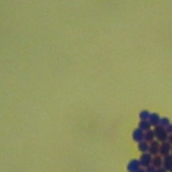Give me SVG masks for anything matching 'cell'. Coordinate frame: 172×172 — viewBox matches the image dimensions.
Segmentation results:
<instances>
[{
    "label": "cell",
    "instance_id": "obj_1",
    "mask_svg": "<svg viewBox=\"0 0 172 172\" xmlns=\"http://www.w3.org/2000/svg\"><path fill=\"white\" fill-rule=\"evenodd\" d=\"M153 131H154L157 140L159 141L160 143H164V142L168 141V138H169L170 134L168 133V132H167L165 127L158 125L154 127Z\"/></svg>",
    "mask_w": 172,
    "mask_h": 172
},
{
    "label": "cell",
    "instance_id": "obj_2",
    "mask_svg": "<svg viewBox=\"0 0 172 172\" xmlns=\"http://www.w3.org/2000/svg\"><path fill=\"white\" fill-rule=\"evenodd\" d=\"M172 150V145L171 143H169L168 141L161 143V146H160V152H159V155L162 156L163 157L166 156L171 155Z\"/></svg>",
    "mask_w": 172,
    "mask_h": 172
},
{
    "label": "cell",
    "instance_id": "obj_3",
    "mask_svg": "<svg viewBox=\"0 0 172 172\" xmlns=\"http://www.w3.org/2000/svg\"><path fill=\"white\" fill-rule=\"evenodd\" d=\"M160 146H161V144H160L159 141L154 140L152 141V142H151V143L149 144V150H148V152H149L152 157L159 155Z\"/></svg>",
    "mask_w": 172,
    "mask_h": 172
},
{
    "label": "cell",
    "instance_id": "obj_4",
    "mask_svg": "<svg viewBox=\"0 0 172 172\" xmlns=\"http://www.w3.org/2000/svg\"><path fill=\"white\" fill-rule=\"evenodd\" d=\"M152 156L149 153V152H145L143 153L141 155L140 158V162L142 167H144L145 169L151 166L152 165Z\"/></svg>",
    "mask_w": 172,
    "mask_h": 172
},
{
    "label": "cell",
    "instance_id": "obj_5",
    "mask_svg": "<svg viewBox=\"0 0 172 172\" xmlns=\"http://www.w3.org/2000/svg\"><path fill=\"white\" fill-rule=\"evenodd\" d=\"M141 164L140 160L133 159L130 161V163L127 165V171L128 172H137L141 169Z\"/></svg>",
    "mask_w": 172,
    "mask_h": 172
},
{
    "label": "cell",
    "instance_id": "obj_6",
    "mask_svg": "<svg viewBox=\"0 0 172 172\" xmlns=\"http://www.w3.org/2000/svg\"><path fill=\"white\" fill-rule=\"evenodd\" d=\"M144 134H145L144 131L140 130V128H137L133 133V139L134 141L140 143L142 141H144Z\"/></svg>",
    "mask_w": 172,
    "mask_h": 172
},
{
    "label": "cell",
    "instance_id": "obj_7",
    "mask_svg": "<svg viewBox=\"0 0 172 172\" xmlns=\"http://www.w3.org/2000/svg\"><path fill=\"white\" fill-rule=\"evenodd\" d=\"M163 167L167 171H172V156L164 157H163Z\"/></svg>",
    "mask_w": 172,
    "mask_h": 172
},
{
    "label": "cell",
    "instance_id": "obj_8",
    "mask_svg": "<svg viewBox=\"0 0 172 172\" xmlns=\"http://www.w3.org/2000/svg\"><path fill=\"white\" fill-rule=\"evenodd\" d=\"M152 165L153 167H155L156 169L163 167V157L160 156V155H157V156L152 157Z\"/></svg>",
    "mask_w": 172,
    "mask_h": 172
},
{
    "label": "cell",
    "instance_id": "obj_9",
    "mask_svg": "<svg viewBox=\"0 0 172 172\" xmlns=\"http://www.w3.org/2000/svg\"><path fill=\"white\" fill-rule=\"evenodd\" d=\"M155 133L153 130H148L146 132H145L144 134V141L147 142L148 144H150L151 142L155 140Z\"/></svg>",
    "mask_w": 172,
    "mask_h": 172
},
{
    "label": "cell",
    "instance_id": "obj_10",
    "mask_svg": "<svg viewBox=\"0 0 172 172\" xmlns=\"http://www.w3.org/2000/svg\"><path fill=\"white\" fill-rule=\"evenodd\" d=\"M160 120H161L160 116L157 114H156V113H153V114H151V115H150L149 122L151 123V125L155 127L159 125Z\"/></svg>",
    "mask_w": 172,
    "mask_h": 172
},
{
    "label": "cell",
    "instance_id": "obj_11",
    "mask_svg": "<svg viewBox=\"0 0 172 172\" xmlns=\"http://www.w3.org/2000/svg\"><path fill=\"white\" fill-rule=\"evenodd\" d=\"M151 127H152V125L149 122V121H141L139 124L138 128H140V130L144 131V132H146L148 130H151Z\"/></svg>",
    "mask_w": 172,
    "mask_h": 172
},
{
    "label": "cell",
    "instance_id": "obj_12",
    "mask_svg": "<svg viewBox=\"0 0 172 172\" xmlns=\"http://www.w3.org/2000/svg\"><path fill=\"white\" fill-rule=\"evenodd\" d=\"M138 149L141 152L145 153L149 150V144L145 141H142V142L138 144Z\"/></svg>",
    "mask_w": 172,
    "mask_h": 172
},
{
    "label": "cell",
    "instance_id": "obj_13",
    "mask_svg": "<svg viewBox=\"0 0 172 172\" xmlns=\"http://www.w3.org/2000/svg\"><path fill=\"white\" fill-rule=\"evenodd\" d=\"M150 115H151V114L148 111L143 110V111H141L140 114V118L141 121H149Z\"/></svg>",
    "mask_w": 172,
    "mask_h": 172
},
{
    "label": "cell",
    "instance_id": "obj_14",
    "mask_svg": "<svg viewBox=\"0 0 172 172\" xmlns=\"http://www.w3.org/2000/svg\"><path fill=\"white\" fill-rule=\"evenodd\" d=\"M170 124H171V123H170V120H169L168 118H165V117H164V118H161L160 122H159V125L166 128Z\"/></svg>",
    "mask_w": 172,
    "mask_h": 172
},
{
    "label": "cell",
    "instance_id": "obj_15",
    "mask_svg": "<svg viewBox=\"0 0 172 172\" xmlns=\"http://www.w3.org/2000/svg\"><path fill=\"white\" fill-rule=\"evenodd\" d=\"M145 172H156L157 171V169L155 168V167H153L152 165H151V166H149V167L145 168Z\"/></svg>",
    "mask_w": 172,
    "mask_h": 172
},
{
    "label": "cell",
    "instance_id": "obj_16",
    "mask_svg": "<svg viewBox=\"0 0 172 172\" xmlns=\"http://www.w3.org/2000/svg\"><path fill=\"white\" fill-rule=\"evenodd\" d=\"M166 130H167V132H168V133H169V134H171L172 133V124H170V125L166 127Z\"/></svg>",
    "mask_w": 172,
    "mask_h": 172
},
{
    "label": "cell",
    "instance_id": "obj_17",
    "mask_svg": "<svg viewBox=\"0 0 172 172\" xmlns=\"http://www.w3.org/2000/svg\"><path fill=\"white\" fill-rule=\"evenodd\" d=\"M156 172H167V171L164 168V167H161V168H158L157 169Z\"/></svg>",
    "mask_w": 172,
    "mask_h": 172
},
{
    "label": "cell",
    "instance_id": "obj_18",
    "mask_svg": "<svg viewBox=\"0 0 172 172\" xmlns=\"http://www.w3.org/2000/svg\"><path fill=\"white\" fill-rule=\"evenodd\" d=\"M168 142H169V143H171V144L172 145V133L169 135V138H168Z\"/></svg>",
    "mask_w": 172,
    "mask_h": 172
},
{
    "label": "cell",
    "instance_id": "obj_19",
    "mask_svg": "<svg viewBox=\"0 0 172 172\" xmlns=\"http://www.w3.org/2000/svg\"><path fill=\"white\" fill-rule=\"evenodd\" d=\"M137 172H145V169H142V168H141L140 170V171H138Z\"/></svg>",
    "mask_w": 172,
    "mask_h": 172
},
{
    "label": "cell",
    "instance_id": "obj_20",
    "mask_svg": "<svg viewBox=\"0 0 172 172\" xmlns=\"http://www.w3.org/2000/svg\"><path fill=\"white\" fill-rule=\"evenodd\" d=\"M171 156H172V150H171Z\"/></svg>",
    "mask_w": 172,
    "mask_h": 172
},
{
    "label": "cell",
    "instance_id": "obj_21",
    "mask_svg": "<svg viewBox=\"0 0 172 172\" xmlns=\"http://www.w3.org/2000/svg\"><path fill=\"white\" fill-rule=\"evenodd\" d=\"M171 172H172V171H171Z\"/></svg>",
    "mask_w": 172,
    "mask_h": 172
}]
</instances>
